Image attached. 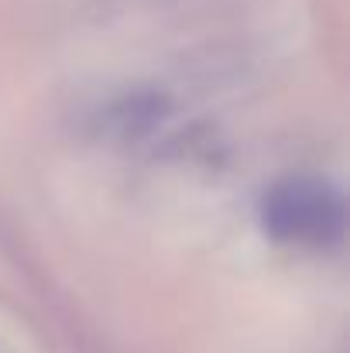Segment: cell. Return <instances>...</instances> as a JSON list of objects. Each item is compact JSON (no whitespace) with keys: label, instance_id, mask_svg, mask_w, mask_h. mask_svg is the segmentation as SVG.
<instances>
[{"label":"cell","instance_id":"1","mask_svg":"<svg viewBox=\"0 0 350 353\" xmlns=\"http://www.w3.org/2000/svg\"><path fill=\"white\" fill-rule=\"evenodd\" d=\"M344 223H347L344 196L323 179L299 175L275 182L261 203V227L278 243L323 250L340 243Z\"/></svg>","mask_w":350,"mask_h":353}]
</instances>
